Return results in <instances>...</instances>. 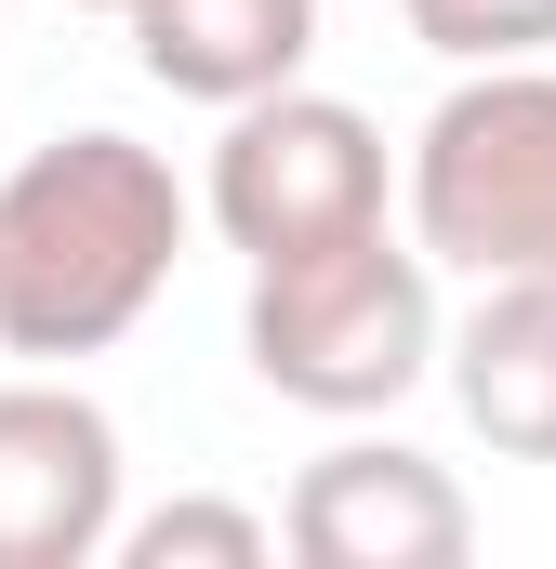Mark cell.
<instances>
[{
  "label": "cell",
  "instance_id": "7a4b0ae2",
  "mask_svg": "<svg viewBox=\"0 0 556 569\" xmlns=\"http://www.w3.org/2000/svg\"><path fill=\"white\" fill-rule=\"evenodd\" d=\"M239 345H252V385L291 398V411H331V425L398 411L437 371V266L411 239H385V226L278 252V266H252Z\"/></svg>",
  "mask_w": 556,
  "mask_h": 569
},
{
  "label": "cell",
  "instance_id": "277c9868",
  "mask_svg": "<svg viewBox=\"0 0 556 569\" xmlns=\"http://www.w3.org/2000/svg\"><path fill=\"white\" fill-rule=\"evenodd\" d=\"M385 133H371V107H345V93H305V80H278L252 107H226V146H212V186H199V212L226 226V252H318V239H358V226H385Z\"/></svg>",
  "mask_w": 556,
  "mask_h": 569
},
{
  "label": "cell",
  "instance_id": "9c48e42d",
  "mask_svg": "<svg viewBox=\"0 0 556 569\" xmlns=\"http://www.w3.org/2000/svg\"><path fill=\"white\" fill-rule=\"evenodd\" d=\"M107 557L120 569H266L278 530L252 503H159V517H120L107 530Z\"/></svg>",
  "mask_w": 556,
  "mask_h": 569
},
{
  "label": "cell",
  "instance_id": "6da1fadb",
  "mask_svg": "<svg viewBox=\"0 0 556 569\" xmlns=\"http://www.w3.org/2000/svg\"><path fill=\"white\" fill-rule=\"evenodd\" d=\"M186 266V186L133 133H53L0 172V358H107Z\"/></svg>",
  "mask_w": 556,
  "mask_h": 569
},
{
  "label": "cell",
  "instance_id": "52a82bcc",
  "mask_svg": "<svg viewBox=\"0 0 556 569\" xmlns=\"http://www.w3.org/2000/svg\"><path fill=\"white\" fill-rule=\"evenodd\" d=\"M120 27H133V67L186 107H252L318 53V0H133Z\"/></svg>",
  "mask_w": 556,
  "mask_h": 569
},
{
  "label": "cell",
  "instance_id": "3957f363",
  "mask_svg": "<svg viewBox=\"0 0 556 569\" xmlns=\"http://www.w3.org/2000/svg\"><path fill=\"white\" fill-rule=\"evenodd\" d=\"M411 252L464 279L556 266V67H464L411 133Z\"/></svg>",
  "mask_w": 556,
  "mask_h": 569
},
{
  "label": "cell",
  "instance_id": "8992f818",
  "mask_svg": "<svg viewBox=\"0 0 556 569\" xmlns=\"http://www.w3.org/2000/svg\"><path fill=\"white\" fill-rule=\"evenodd\" d=\"M120 530V425L80 385H0V569H93Z\"/></svg>",
  "mask_w": 556,
  "mask_h": 569
},
{
  "label": "cell",
  "instance_id": "5b68a950",
  "mask_svg": "<svg viewBox=\"0 0 556 569\" xmlns=\"http://www.w3.org/2000/svg\"><path fill=\"white\" fill-rule=\"evenodd\" d=\"M278 543L305 569H464L477 517H464L450 463H424L398 437H345V450H318V463L291 477Z\"/></svg>",
  "mask_w": 556,
  "mask_h": 569
},
{
  "label": "cell",
  "instance_id": "30bf717a",
  "mask_svg": "<svg viewBox=\"0 0 556 569\" xmlns=\"http://www.w3.org/2000/svg\"><path fill=\"white\" fill-rule=\"evenodd\" d=\"M398 13L450 67H530V53H556V0H398Z\"/></svg>",
  "mask_w": 556,
  "mask_h": 569
},
{
  "label": "cell",
  "instance_id": "ba28073f",
  "mask_svg": "<svg viewBox=\"0 0 556 569\" xmlns=\"http://www.w3.org/2000/svg\"><path fill=\"white\" fill-rule=\"evenodd\" d=\"M450 398L504 463H556V266L477 279V318L450 331Z\"/></svg>",
  "mask_w": 556,
  "mask_h": 569
},
{
  "label": "cell",
  "instance_id": "8fae6325",
  "mask_svg": "<svg viewBox=\"0 0 556 569\" xmlns=\"http://www.w3.org/2000/svg\"><path fill=\"white\" fill-rule=\"evenodd\" d=\"M67 13H133V0H67Z\"/></svg>",
  "mask_w": 556,
  "mask_h": 569
}]
</instances>
